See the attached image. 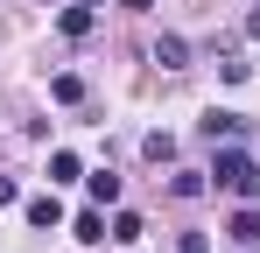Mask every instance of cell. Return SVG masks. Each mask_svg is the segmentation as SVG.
Masks as SVG:
<instances>
[{
  "instance_id": "1",
  "label": "cell",
  "mask_w": 260,
  "mask_h": 253,
  "mask_svg": "<svg viewBox=\"0 0 260 253\" xmlns=\"http://www.w3.org/2000/svg\"><path fill=\"white\" fill-rule=\"evenodd\" d=\"M211 183H218V190H232L239 204H253V197H260V162L239 148V141H225L218 162H211Z\"/></svg>"
},
{
  "instance_id": "2",
  "label": "cell",
  "mask_w": 260,
  "mask_h": 253,
  "mask_svg": "<svg viewBox=\"0 0 260 253\" xmlns=\"http://www.w3.org/2000/svg\"><path fill=\"white\" fill-rule=\"evenodd\" d=\"M197 134H204V141H246V134H253V120H246V113H225V106H211V113L197 120Z\"/></svg>"
},
{
  "instance_id": "3",
  "label": "cell",
  "mask_w": 260,
  "mask_h": 253,
  "mask_svg": "<svg viewBox=\"0 0 260 253\" xmlns=\"http://www.w3.org/2000/svg\"><path fill=\"white\" fill-rule=\"evenodd\" d=\"M56 28H63V36H71V42H85L91 28H99V7H91V0H71V7L56 14Z\"/></svg>"
},
{
  "instance_id": "4",
  "label": "cell",
  "mask_w": 260,
  "mask_h": 253,
  "mask_svg": "<svg viewBox=\"0 0 260 253\" xmlns=\"http://www.w3.org/2000/svg\"><path fill=\"white\" fill-rule=\"evenodd\" d=\"M225 232H232V246H260V211H253V204H239Z\"/></svg>"
},
{
  "instance_id": "5",
  "label": "cell",
  "mask_w": 260,
  "mask_h": 253,
  "mask_svg": "<svg viewBox=\"0 0 260 253\" xmlns=\"http://www.w3.org/2000/svg\"><path fill=\"white\" fill-rule=\"evenodd\" d=\"M155 64L162 71H190V42L183 36H155Z\"/></svg>"
},
{
  "instance_id": "6",
  "label": "cell",
  "mask_w": 260,
  "mask_h": 253,
  "mask_svg": "<svg viewBox=\"0 0 260 253\" xmlns=\"http://www.w3.org/2000/svg\"><path fill=\"white\" fill-rule=\"evenodd\" d=\"M28 225H36V232H56V225H63V204H56V197H28Z\"/></svg>"
},
{
  "instance_id": "7",
  "label": "cell",
  "mask_w": 260,
  "mask_h": 253,
  "mask_svg": "<svg viewBox=\"0 0 260 253\" xmlns=\"http://www.w3.org/2000/svg\"><path fill=\"white\" fill-rule=\"evenodd\" d=\"M204 176H211V169H176V176H169V197H183V204H190V197H204V190H211Z\"/></svg>"
},
{
  "instance_id": "8",
  "label": "cell",
  "mask_w": 260,
  "mask_h": 253,
  "mask_svg": "<svg viewBox=\"0 0 260 253\" xmlns=\"http://www.w3.org/2000/svg\"><path fill=\"white\" fill-rule=\"evenodd\" d=\"M49 99H56V106H85V78H78V71H56V78H49Z\"/></svg>"
},
{
  "instance_id": "9",
  "label": "cell",
  "mask_w": 260,
  "mask_h": 253,
  "mask_svg": "<svg viewBox=\"0 0 260 253\" xmlns=\"http://www.w3.org/2000/svg\"><path fill=\"white\" fill-rule=\"evenodd\" d=\"M85 190H91V204H99V211H106V204H120V176H113V169L85 176Z\"/></svg>"
},
{
  "instance_id": "10",
  "label": "cell",
  "mask_w": 260,
  "mask_h": 253,
  "mask_svg": "<svg viewBox=\"0 0 260 253\" xmlns=\"http://www.w3.org/2000/svg\"><path fill=\"white\" fill-rule=\"evenodd\" d=\"M49 183H85V162H78L71 148H56V155H49Z\"/></svg>"
},
{
  "instance_id": "11",
  "label": "cell",
  "mask_w": 260,
  "mask_h": 253,
  "mask_svg": "<svg viewBox=\"0 0 260 253\" xmlns=\"http://www.w3.org/2000/svg\"><path fill=\"white\" fill-rule=\"evenodd\" d=\"M148 225H141V211H113V225H106V239H120V246H134Z\"/></svg>"
},
{
  "instance_id": "12",
  "label": "cell",
  "mask_w": 260,
  "mask_h": 253,
  "mask_svg": "<svg viewBox=\"0 0 260 253\" xmlns=\"http://www.w3.org/2000/svg\"><path fill=\"white\" fill-rule=\"evenodd\" d=\"M141 155H148V162H176V134H162V126L141 134Z\"/></svg>"
},
{
  "instance_id": "13",
  "label": "cell",
  "mask_w": 260,
  "mask_h": 253,
  "mask_svg": "<svg viewBox=\"0 0 260 253\" xmlns=\"http://www.w3.org/2000/svg\"><path fill=\"white\" fill-rule=\"evenodd\" d=\"M218 78H225V84H246V78H253V64H246L239 49H225V56H218Z\"/></svg>"
},
{
  "instance_id": "14",
  "label": "cell",
  "mask_w": 260,
  "mask_h": 253,
  "mask_svg": "<svg viewBox=\"0 0 260 253\" xmlns=\"http://www.w3.org/2000/svg\"><path fill=\"white\" fill-rule=\"evenodd\" d=\"M71 232H78L85 246H99V239H106V218H99V211H78V218H71Z\"/></svg>"
},
{
  "instance_id": "15",
  "label": "cell",
  "mask_w": 260,
  "mask_h": 253,
  "mask_svg": "<svg viewBox=\"0 0 260 253\" xmlns=\"http://www.w3.org/2000/svg\"><path fill=\"white\" fill-rule=\"evenodd\" d=\"M176 253H211V232H183V239H176Z\"/></svg>"
},
{
  "instance_id": "16",
  "label": "cell",
  "mask_w": 260,
  "mask_h": 253,
  "mask_svg": "<svg viewBox=\"0 0 260 253\" xmlns=\"http://www.w3.org/2000/svg\"><path fill=\"white\" fill-rule=\"evenodd\" d=\"M14 197H21V183H14V176H0V204H14Z\"/></svg>"
},
{
  "instance_id": "17",
  "label": "cell",
  "mask_w": 260,
  "mask_h": 253,
  "mask_svg": "<svg viewBox=\"0 0 260 253\" xmlns=\"http://www.w3.org/2000/svg\"><path fill=\"white\" fill-rule=\"evenodd\" d=\"M120 7H127V14H148V7H155V0H120Z\"/></svg>"
},
{
  "instance_id": "18",
  "label": "cell",
  "mask_w": 260,
  "mask_h": 253,
  "mask_svg": "<svg viewBox=\"0 0 260 253\" xmlns=\"http://www.w3.org/2000/svg\"><path fill=\"white\" fill-rule=\"evenodd\" d=\"M246 36H253V42H260V7H253V14H246Z\"/></svg>"
},
{
  "instance_id": "19",
  "label": "cell",
  "mask_w": 260,
  "mask_h": 253,
  "mask_svg": "<svg viewBox=\"0 0 260 253\" xmlns=\"http://www.w3.org/2000/svg\"><path fill=\"white\" fill-rule=\"evenodd\" d=\"M91 7H99V0H91Z\"/></svg>"
}]
</instances>
